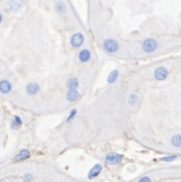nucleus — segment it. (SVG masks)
Segmentation results:
<instances>
[{"mask_svg": "<svg viewBox=\"0 0 181 182\" xmlns=\"http://www.w3.org/2000/svg\"><path fill=\"white\" fill-rule=\"evenodd\" d=\"M23 180L25 182H31L33 180V175H32L31 173H26V174L23 176Z\"/></svg>", "mask_w": 181, "mask_h": 182, "instance_id": "obj_20", "label": "nucleus"}, {"mask_svg": "<svg viewBox=\"0 0 181 182\" xmlns=\"http://www.w3.org/2000/svg\"><path fill=\"white\" fill-rule=\"evenodd\" d=\"M12 91V84L8 80H0V93L3 95H7Z\"/></svg>", "mask_w": 181, "mask_h": 182, "instance_id": "obj_8", "label": "nucleus"}, {"mask_svg": "<svg viewBox=\"0 0 181 182\" xmlns=\"http://www.w3.org/2000/svg\"><path fill=\"white\" fill-rule=\"evenodd\" d=\"M169 76V72L165 67H159L154 71V78L159 82H163Z\"/></svg>", "mask_w": 181, "mask_h": 182, "instance_id": "obj_4", "label": "nucleus"}, {"mask_svg": "<svg viewBox=\"0 0 181 182\" xmlns=\"http://www.w3.org/2000/svg\"><path fill=\"white\" fill-rule=\"evenodd\" d=\"M102 168L103 167H102V165L101 164H96L95 166L90 170V172H88V178H94V177L98 176L101 173V171H102Z\"/></svg>", "mask_w": 181, "mask_h": 182, "instance_id": "obj_14", "label": "nucleus"}, {"mask_svg": "<svg viewBox=\"0 0 181 182\" xmlns=\"http://www.w3.org/2000/svg\"><path fill=\"white\" fill-rule=\"evenodd\" d=\"M84 36L82 32H75L70 38V44L74 48L80 47L84 44Z\"/></svg>", "mask_w": 181, "mask_h": 182, "instance_id": "obj_3", "label": "nucleus"}, {"mask_svg": "<svg viewBox=\"0 0 181 182\" xmlns=\"http://www.w3.org/2000/svg\"><path fill=\"white\" fill-rule=\"evenodd\" d=\"M30 157V152L27 150V149H23L20 152H18L17 154L15 155V157L13 158L14 162H20V161L26 160Z\"/></svg>", "mask_w": 181, "mask_h": 182, "instance_id": "obj_11", "label": "nucleus"}, {"mask_svg": "<svg viewBox=\"0 0 181 182\" xmlns=\"http://www.w3.org/2000/svg\"><path fill=\"white\" fill-rule=\"evenodd\" d=\"M138 182H151V179L149 178L148 176H144V177H142Z\"/></svg>", "mask_w": 181, "mask_h": 182, "instance_id": "obj_22", "label": "nucleus"}, {"mask_svg": "<svg viewBox=\"0 0 181 182\" xmlns=\"http://www.w3.org/2000/svg\"><path fill=\"white\" fill-rule=\"evenodd\" d=\"M80 97H82V95H80V93L78 91V89H75V90H68L66 95L67 100L71 103L76 102V101L80 99Z\"/></svg>", "mask_w": 181, "mask_h": 182, "instance_id": "obj_7", "label": "nucleus"}, {"mask_svg": "<svg viewBox=\"0 0 181 182\" xmlns=\"http://www.w3.org/2000/svg\"><path fill=\"white\" fill-rule=\"evenodd\" d=\"M176 158V156H173V155H171V156H168V157H164V158H162V160L163 161H172V160H174Z\"/></svg>", "mask_w": 181, "mask_h": 182, "instance_id": "obj_21", "label": "nucleus"}, {"mask_svg": "<svg viewBox=\"0 0 181 182\" xmlns=\"http://www.w3.org/2000/svg\"><path fill=\"white\" fill-rule=\"evenodd\" d=\"M119 78V71L118 70H114L112 71L110 74H109V76H108V83L109 84H114L117 80H118Z\"/></svg>", "mask_w": 181, "mask_h": 182, "instance_id": "obj_17", "label": "nucleus"}, {"mask_svg": "<svg viewBox=\"0 0 181 182\" xmlns=\"http://www.w3.org/2000/svg\"><path fill=\"white\" fill-rule=\"evenodd\" d=\"M67 5H66V3L62 2V1H58L55 3V5H54V10L55 12L58 14L59 15H62L64 14L67 12Z\"/></svg>", "mask_w": 181, "mask_h": 182, "instance_id": "obj_12", "label": "nucleus"}, {"mask_svg": "<svg viewBox=\"0 0 181 182\" xmlns=\"http://www.w3.org/2000/svg\"><path fill=\"white\" fill-rule=\"evenodd\" d=\"M25 90H26V93L29 96H35L39 93L40 87H39V84L36 83H30L26 86Z\"/></svg>", "mask_w": 181, "mask_h": 182, "instance_id": "obj_10", "label": "nucleus"}, {"mask_svg": "<svg viewBox=\"0 0 181 182\" xmlns=\"http://www.w3.org/2000/svg\"><path fill=\"white\" fill-rule=\"evenodd\" d=\"M78 114V110L76 109H74V110H71L70 112V115L67 116V122H71L72 119H75V117Z\"/></svg>", "mask_w": 181, "mask_h": 182, "instance_id": "obj_19", "label": "nucleus"}, {"mask_svg": "<svg viewBox=\"0 0 181 182\" xmlns=\"http://www.w3.org/2000/svg\"><path fill=\"white\" fill-rule=\"evenodd\" d=\"M24 5V0H9L8 1V8L12 12L20 10Z\"/></svg>", "mask_w": 181, "mask_h": 182, "instance_id": "obj_6", "label": "nucleus"}, {"mask_svg": "<svg viewBox=\"0 0 181 182\" xmlns=\"http://www.w3.org/2000/svg\"><path fill=\"white\" fill-rule=\"evenodd\" d=\"M22 124H23L22 119L20 118L19 116L14 115L13 118H12V120H11V128L15 129V130H16V129H18L19 127H21Z\"/></svg>", "mask_w": 181, "mask_h": 182, "instance_id": "obj_15", "label": "nucleus"}, {"mask_svg": "<svg viewBox=\"0 0 181 182\" xmlns=\"http://www.w3.org/2000/svg\"><path fill=\"white\" fill-rule=\"evenodd\" d=\"M157 48H158V42H157V40L155 38H152V37H148L146 39L143 40L142 42V50L144 52H153L155 51Z\"/></svg>", "mask_w": 181, "mask_h": 182, "instance_id": "obj_1", "label": "nucleus"}, {"mask_svg": "<svg viewBox=\"0 0 181 182\" xmlns=\"http://www.w3.org/2000/svg\"><path fill=\"white\" fill-rule=\"evenodd\" d=\"M123 160V156L117 153H110L106 156V163L110 165H117Z\"/></svg>", "mask_w": 181, "mask_h": 182, "instance_id": "obj_5", "label": "nucleus"}, {"mask_svg": "<svg viewBox=\"0 0 181 182\" xmlns=\"http://www.w3.org/2000/svg\"><path fill=\"white\" fill-rule=\"evenodd\" d=\"M92 58V54H91V50H88V48H84L80 52H79V55H78V58L80 63H88V60L91 59Z\"/></svg>", "mask_w": 181, "mask_h": 182, "instance_id": "obj_9", "label": "nucleus"}, {"mask_svg": "<svg viewBox=\"0 0 181 182\" xmlns=\"http://www.w3.org/2000/svg\"><path fill=\"white\" fill-rule=\"evenodd\" d=\"M2 20H3V16H2V14H1V13H0V24H1Z\"/></svg>", "mask_w": 181, "mask_h": 182, "instance_id": "obj_23", "label": "nucleus"}, {"mask_svg": "<svg viewBox=\"0 0 181 182\" xmlns=\"http://www.w3.org/2000/svg\"><path fill=\"white\" fill-rule=\"evenodd\" d=\"M128 103L131 107H137L140 103V98L137 94H131L128 99Z\"/></svg>", "mask_w": 181, "mask_h": 182, "instance_id": "obj_16", "label": "nucleus"}, {"mask_svg": "<svg viewBox=\"0 0 181 182\" xmlns=\"http://www.w3.org/2000/svg\"><path fill=\"white\" fill-rule=\"evenodd\" d=\"M79 80L76 78H70L67 80L66 86L67 88V90H75L79 88Z\"/></svg>", "mask_w": 181, "mask_h": 182, "instance_id": "obj_13", "label": "nucleus"}, {"mask_svg": "<svg viewBox=\"0 0 181 182\" xmlns=\"http://www.w3.org/2000/svg\"><path fill=\"white\" fill-rule=\"evenodd\" d=\"M172 144H173V146H175L176 148H179L180 147V145H181V138H180V135L179 134H177L175 136H173V138H172Z\"/></svg>", "mask_w": 181, "mask_h": 182, "instance_id": "obj_18", "label": "nucleus"}, {"mask_svg": "<svg viewBox=\"0 0 181 182\" xmlns=\"http://www.w3.org/2000/svg\"><path fill=\"white\" fill-rule=\"evenodd\" d=\"M103 48L108 54H115L119 50V43L113 38H107L103 41Z\"/></svg>", "mask_w": 181, "mask_h": 182, "instance_id": "obj_2", "label": "nucleus"}]
</instances>
